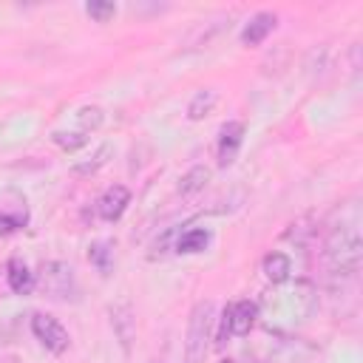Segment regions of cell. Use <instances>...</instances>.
<instances>
[{
	"label": "cell",
	"instance_id": "2e32d148",
	"mask_svg": "<svg viewBox=\"0 0 363 363\" xmlns=\"http://www.w3.org/2000/svg\"><path fill=\"white\" fill-rule=\"evenodd\" d=\"M111 315H113V329H116V335H119V343H122V349L128 352V349H130L133 329H136L133 315H130V306H125V303H122V306H113Z\"/></svg>",
	"mask_w": 363,
	"mask_h": 363
},
{
	"label": "cell",
	"instance_id": "ac0fdd59",
	"mask_svg": "<svg viewBox=\"0 0 363 363\" xmlns=\"http://www.w3.org/2000/svg\"><path fill=\"white\" fill-rule=\"evenodd\" d=\"M102 119H105V111H102V108H96V105L82 108V111L77 113V122H79V130H82V133L96 130V128L102 125Z\"/></svg>",
	"mask_w": 363,
	"mask_h": 363
},
{
	"label": "cell",
	"instance_id": "4fadbf2b",
	"mask_svg": "<svg viewBox=\"0 0 363 363\" xmlns=\"http://www.w3.org/2000/svg\"><path fill=\"white\" fill-rule=\"evenodd\" d=\"M207 182H210V167L193 164V167L179 179V196H182V199H190V196L201 193V190L207 187Z\"/></svg>",
	"mask_w": 363,
	"mask_h": 363
},
{
	"label": "cell",
	"instance_id": "ffe728a7",
	"mask_svg": "<svg viewBox=\"0 0 363 363\" xmlns=\"http://www.w3.org/2000/svg\"><path fill=\"white\" fill-rule=\"evenodd\" d=\"M54 142H57L62 150H77V147H82V145L88 142V136H85L82 130H71V133L57 130V133H54Z\"/></svg>",
	"mask_w": 363,
	"mask_h": 363
},
{
	"label": "cell",
	"instance_id": "5bb4252c",
	"mask_svg": "<svg viewBox=\"0 0 363 363\" xmlns=\"http://www.w3.org/2000/svg\"><path fill=\"white\" fill-rule=\"evenodd\" d=\"M113 156V145L111 142H105V145H99L94 153H91V159H85V162H77L74 167H71V173L74 176H94L96 170H102L105 164H108V159Z\"/></svg>",
	"mask_w": 363,
	"mask_h": 363
},
{
	"label": "cell",
	"instance_id": "9c48e42d",
	"mask_svg": "<svg viewBox=\"0 0 363 363\" xmlns=\"http://www.w3.org/2000/svg\"><path fill=\"white\" fill-rule=\"evenodd\" d=\"M227 315H230V335H250V329L258 323L261 318V306L255 301H235L227 306Z\"/></svg>",
	"mask_w": 363,
	"mask_h": 363
},
{
	"label": "cell",
	"instance_id": "e0dca14e",
	"mask_svg": "<svg viewBox=\"0 0 363 363\" xmlns=\"http://www.w3.org/2000/svg\"><path fill=\"white\" fill-rule=\"evenodd\" d=\"M213 105H216V91H213V88L196 91L193 99H190V105H187V119H190V122L204 119V116L213 111Z\"/></svg>",
	"mask_w": 363,
	"mask_h": 363
},
{
	"label": "cell",
	"instance_id": "d6986e66",
	"mask_svg": "<svg viewBox=\"0 0 363 363\" xmlns=\"http://www.w3.org/2000/svg\"><path fill=\"white\" fill-rule=\"evenodd\" d=\"M85 11H88V17H94L96 23H108V20L116 14V6H113V3H105V0H91V3L85 6Z\"/></svg>",
	"mask_w": 363,
	"mask_h": 363
},
{
	"label": "cell",
	"instance_id": "3957f363",
	"mask_svg": "<svg viewBox=\"0 0 363 363\" xmlns=\"http://www.w3.org/2000/svg\"><path fill=\"white\" fill-rule=\"evenodd\" d=\"M213 301H199L190 309L187 320V337H184V363H204L210 349V332H213Z\"/></svg>",
	"mask_w": 363,
	"mask_h": 363
},
{
	"label": "cell",
	"instance_id": "7402d4cb",
	"mask_svg": "<svg viewBox=\"0 0 363 363\" xmlns=\"http://www.w3.org/2000/svg\"><path fill=\"white\" fill-rule=\"evenodd\" d=\"M227 337H230V315H227V306H224V312H221V329H218V346H224Z\"/></svg>",
	"mask_w": 363,
	"mask_h": 363
},
{
	"label": "cell",
	"instance_id": "44dd1931",
	"mask_svg": "<svg viewBox=\"0 0 363 363\" xmlns=\"http://www.w3.org/2000/svg\"><path fill=\"white\" fill-rule=\"evenodd\" d=\"M88 258L105 272V269H108V258H111V244H108V241H96V244L88 250Z\"/></svg>",
	"mask_w": 363,
	"mask_h": 363
},
{
	"label": "cell",
	"instance_id": "5b68a950",
	"mask_svg": "<svg viewBox=\"0 0 363 363\" xmlns=\"http://www.w3.org/2000/svg\"><path fill=\"white\" fill-rule=\"evenodd\" d=\"M31 332H34V337H37L51 354H62V352L68 349V343H71L68 329H65L57 318H51V315H45V312L31 315Z\"/></svg>",
	"mask_w": 363,
	"mask_h": 363
},
{
	"label": "cell",
	"instance_id": "8fae6325",
	"mask_svg": "<svg viewBox=\"0 0 363 363\" xmlns=\"http://www.w3.org/2000/svg\"><path fill=\"white\" fill-rule=\"evenodd\" d=\"M6 281H9V289L17 292V295H28V292L37 286L34 272H31L20 258H11V261H9V267H6Z\"/></svg>",
	"mask_w": 363,
	"mask_h": 363
},
{
	"label": "cell",
	"instance_id": "30bf717a",
	"mask_svg": "<svg viewBox=\"0 0 363 363\" xmlns=\"http://www.w3.org/2000/svg\"><path fill=\"white\" fill-rule=\"evenodd\" d=\"M275 26H278V17L272 11H258L247 20V26L241 31V43L244 45H261L275 31Z\"/></svg>",
	"mask_w": 363,
	"mask_h": 363
},
{
	"label": "cell",
	"instance_id": "7c38bea8",
	"mask_svg": "<svg viewBox=\"0 0 363 363\" xmlns=\"http://www.w3.org/2000/svg\"><path fill=\"white\" fill-rule=\"evenodd\" d=\"M261 269H264V275H267L272 284H284V281H289L292 261H289V255H286V252L272 250V252H267V255H264Z\"/></svg>",
	"mask_w": 363,
	"mask_h": 363
},
{
	"label": "cell",
	"instance_id": "8992f818",
	"mask_svg": "<svg viewBox=\"0 0 363 363\" xmlns=\"http://www.w3.org/2000/svg\"><path fill=\"white\" fill-rule=\"evenodd\" d=\"M28 224V204L26 196L17 190H3L0 193V235L17 233Z\"/></svg>",
	"mask_w": 363,
	"mask_h": 363
},
{
	"label": "cell",
	"instance_id": "ba28073f",
	"mask_svg": "<svg viewBox=\"0 0 363 363\" xmlns=\"http://www.w3.org/2000/svg\"><path fill=\"white\" fill-rule=\"evenodd\" d=\"M128 204H130V190H128L125 184H111V187L99 196L96 213H99L102 221H119L122 213L128 210Z\"/></svg>",
	"mask_w": 363,
	"mask_h": 363
},
{
	"label": "cell",
	"instance_id": "52a82bcc",
	"mask_svg": "<svg viewBox=\"0 0 363 363\" xmlns=\"http://www.w3.org/2000/svg\"><path fill=\"white\" fill-rule=\"evenodd\" d=\"M244 142V122H224L218 130V145H216V156H218V167H230L238 156V147Z\"/></svg>",
	"mask_w": 363,
	"mask_h": 363
},
{
	"label": "cell",
	"instance_id": "277c9868",
	"mask_svg": "<svg viewBox=\"0 0 363 363\" xmlns=\"http://www.w3.org/2000/svg\"><path fill=\"white\" fill-rule=\"evenodd\" d=\"M40 286L48 298L54 301H68L74 298L77 292V284H74V269L62 261H48L43 267V275H40Z\"/></svg>",
	"mask_w": 363,
	"mask_h": 363
},
{
	"label": "cell",
	"instance_id": "9a60e30c",
	"mask_svg": "<svg viewBox=\"0 0 363 363\" xmlns=\"http://www.w3.org/2000/svg\"><path fill=\"white\" fill-rule=\"evenodd\" d=\"M207 244H210V233H207L204 227H190V230H184V233L176 238V252H184V255L201 252Z\"/></svg>",
	"mask_w": 363,
	"mask_h": 363
},
{
	"label": "cell",
	"instance_id": "7a4b0ae2",
	"mask_svg": "<svg viewBox=\"0 0 363 363\" xmlns=\"http://www.w3.org/2000/svg\"><path fill=\"white\" fill-rule=\"evenodd\" d=\"M275 292H267L261 306L267 309V320L269 329H292L295 323H303L312 318L315 306H318V289L309 281H284L275 284Z\"/></svg>",
	"mask_w": 363,
	"mask_h": 363
},
{
	"label": "cell",
	"instance_id": "603a6c76",
	"mask_svg": "<svg viewBox=\"0 0 363 363\" xmlns=\"http://www.w3.org/2000/svg\"><path fill=\"white\" fill-rule=\"evenodd\" d=\"M221 363H233V360H230V357H227V360H221Z\"/></svg>",
	"mask_w": 363,
	"mask_h": 363
},
{
	"label": "cell",
	"instance_id": "6da1fadb",
	"mask_svg": "<svg viewBox=\"0 0 363 363\" xmlns=\"http://www.w3.org/2000/svg\"><path fill=\"white\" fill-rule=\"evenodd\" d=\"M363 261V238H360V213L352 204L349 218L332 224L323 241V264L332 278H354Z\"/></svg>",
	"mask_w": 363,
	"mask_h": 363
}]
</instances>
